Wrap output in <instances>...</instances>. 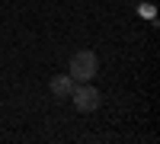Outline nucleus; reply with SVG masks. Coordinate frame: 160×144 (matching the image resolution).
<instances>
[{
    "label": "nucleus",
    "instance_id": "obj_1",
    "mask_svg": "<svg viewBox=\"0 0 160 144\" xmlns=\"http://www.w3.org/2000/svg\"><path fill=\"white\" fill-rule=\"evenodd\" d=\"M68 74L74 77V83H93V77L99 74V58L96 51L90 48H80L71 55V64H68Z\"/></svg>",
    "mask_w": 160,
    "mask_h": 144
},
{
    "label": "nucleus",
    "instance_id": "obj_2",
    "mask_svg": "<svg viewBox=\"0 0 160 144\" xmlns=\"http://www.w3.org/2000/svg\"><path fill=\"white\" fill-rule=\"evenodd\" d=\"M68 99L74 102L77 112H96L99 102H102V93H99L93 83H74V90H71Z\"/></svg>",
    "mask_w": 160,
    "mask_h": 144
},
{
    "label": "nucleus",
    "instance_id": "obj_3",
    "mask_svg": "<svg viewBox=\"0 0 160 144\" xmlns=\"http://www.w3.org/2000/svg\"><path fill=\"white\" fill-rule=\"evenodd\" d=\"M48 90H51V96L68 99V96H71V90H74V77H71V74H55V77L48 80Z\"/></svg>",
    "mask_w": 160,
    "mask_h": 144
}]
</instances>
